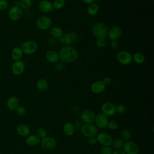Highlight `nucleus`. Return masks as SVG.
Returning a JSON list of instances; mask_svg holds the SVG:
<instances>
[{
    "label": "nucleus",
    "mask_w": 154,
    "mask_h": 154,
    "mask_svg": "<svg viewBox=\"0 0 154 154\" xmlns=\"http://www.w3.org/2000/svg\"><path fill=\"white\" fill-rule=\"evenodd\" d=\"M58 55L61 61L66 63H72L78 60L79 53L74 47L65 45L60 49Z\"/></svg>",
    "instance_id": "f257e3e1"
},
{
    "label": "nucleus",
    "mask_w": 154,
    "mask_h": 154,
    "mask_svg": "<svg viewBox=\"0 0 154 154\" xmlns=\"http://www.w3.org/2000/svg\"><path fill=\"white\" fill-rule=\"evenodd\" d=\"M108 27L107 25L102 22L95 23L91 28V32L97 38H105L108 35Z\"/></svg>",
    "instance_id": "f03ea898"
},
{
    "label": "nucleus",
    "mask_w": 154,
    "mask_h": 154,
    "mask_svg": "<svg viewBox=\"0 0 154 154\" xmlns=\"http://www.w3.org/2000/svg\"><path fill=\"white\" fill-rule=\"evenodd\" d=\"M52 21L51 19L47 16H40L35 20V25L37 28L41 30H47L51 28Z\"/></svg>",
    "instance_id": "7ed1b4c3"
},
{
    "label": "nucleus",
    "mask_w": 154,
    "mask_h": 154,
    "mask_svg": "<svg viewBox=\"0 0 154 154\" xmlns=\"http://www.w3.org/2000/svg\"><path fill=\"white\" fill-rule=\"evenodd\" d=\"M20 48L24 54L29 55L34 54L37 51L38 45L37 42L34 40H26L22 44Z\"/></svg>",
    "instance_id": "20e7f679"
},
{
    "label": "nucleus",
    "mask_w": 154,
    "mask_h": 154,
    "mask_svg": "<svg viewBox=\"0 0 154 154\" xmlns=\"http://www.w3.org/2000/svg\"><path fill=\"white\" fill-rule=\"evenodd\" d=\"M116 58L119 63L124 66L129 65L132 62V55L127 51L122 50L119 51L116 55Z\"/></svg>",
    "instance_id": "39448f33"
},
{
    "label": "nucleus",
    "mask_w": 154,
    "mask_h": 154,
    "mask_svg": "<svg viewBox=\"0 0 154 154\" xmlns=\"http://www.w3.org/2000/svg\"><path fill=\"white\" fill-rule=\"evenodd\" d=\"M78 38V35L77 33L73 31L69 32L67 34H64L63 35L60 37L59 40V42L61 44H64L67 46H71V45L75 43Z\"/></svg>",
    "instance_id": "423d86ee"
},
{
    "label": "nucleus",
    "mask_w": 154,
    "mask_h": 154,
    "mask_svg": "<svg viewBox=\"0 0 154 154\" xmlns=\"http://www.w3.org/2000/svg\"><path fill=\"white\" fill-rule=\"evenodd\" d=\"M81 132L82 134L87 138L96 136L97 134V128L93 124L85 123L81 126Z\"/></svg>",
    "instance_id": "0eeeda50"
},
{
    "label": "nucleus",
    "mask_w": 154,
    "mask_h": 154,
    "mask_svg": "<svg viewBox=\"0 0 154 154\" xmlns=\"http://www.w3.org/2000/svg\"><path fill=\"white\" fill-rule=\"evenodd\" d=\"M23 14V10L20 7L12 6L8 10V16L9 19L13 22H16L19 20Z\"/></svg>",
    "instance_id": "6e6552de"
},
{
    "label": "nucleus",
    "mask_w": 154,
    "mask_h": 154,
    "mask_svg": "<svg viewBox=\"0 0 154 154\" xmlns=\"http://www.w3.org/2000/svg\"><path fill=\"white\" fill-rule=\"evenodd\" d=\"M123 151L125 154H138L140 149L135 143L129 140L123 144Z\"/></svg>",
    "instance_id": "1a4fd4ad"
},
{
    "label": "nucleus",
    "mask_w": 154,
    "mask_h": 154,
    "mask_svg": "<svg viewBox=\"0 0 154 154\" xmlns=\"http://www.w3.org/2000/svg\"><path fill=\"white\" fill-rule=\"evenodd\" d=\"M96 139L97 142L105 146H111L113 141L112 137L109 134L106 132H100L97 134Z\"/></svg>",
    "instance_id": "9d476101"
},
{
    "label": "nucleus",
    "mask_w": 154,
    "mask_h": 154,
    "mask_svg": "<svg viewBox=\"0 0 154 154\" xmlns=\"http://www.w3.org/2000/svg\"><path fill=\"white\" fill-rule=\"evenodd\" d=\"M40 144L43 149L46 150H51L56 147L57 141L53 137H46L43 139H41Z\"/></svg>",
    "instance_id": "9b49d317"
},
{
    "label": "nucleus",
    "mask_w": 154,
    "mask_h": 154,
    "mask_svg": "<svg viewBox=\"0 0 154 154\" xmlns=\"http://www.w3.org/2000/svg\"><path fill=\"white\" fill-rule=\"evenodd\" d=\"M25 64L22 60L14 61L11 65V72L16 76L21 75L25 71Z\"/></svg>",
    "instance_id": "f8f14e48"
},
{
    "label": "nucleus",
    "mask_w": 154,
    "mask_h": 154,
    "mask_svg": "<svg viewBox=\"0 0 154 154\" xmlns=\"http://www.w3.org/2000/svg\"><path fill=\"white\" fill-rule=\"evenodd\" d=\"M95 126L100 129H104L107 127V124L108 122V117L104 114L99 113L95 116L94 122Z\"/></svg>",
    "instance_id": "ddd939ff"
},
{
    "label": "nucleus",
    "mask_w": 154,
    "mask_h": 154,
    "mask_svg": "<svg viewBox=\"0 0 154 154\" xmlns=\"http://www.w3.org/2000/svg\"><path fill=\"white\" fill-rule=\"evenodd\" d=\"M95 114L90 109H84L81 114V119L86 124H92L94 122Z\"/></svg>",
    "instance_id": "4468645a"
},
{
    "label": "nucleus",
    "mask_w": 154,
    "mask_h": 154,
    "mask_svg": "<svg viewBox=\"0 0 154 154\" xmlns=\"http://www.w3.org/2000/svg\"><path fill=\"white\" fill-rule=\"evenodd\" d=\"M122 34V29L118 26H113L108 29L107 37L111 40H117Z\"/></svg>",
    "instance_id": "2eb2a0df"
},
{
    "label": "nucleus",
    "mask_w": 154,
    "mask_h": 154,
    "mask_svg": "<svg viewBox=\"0 0 154 154\" xmlns=\"http://www.w3.org/2000/svg\"><path fill=\"white\" fill-rule=\"evenodd\" d=\"M101 110L107 117L112 116L116 113V106L110 102H106L102 104Z\"/></svg>",
    "instance_id": "dca6fc26"
},
{
    "label": "nucleus",
    "mask_w": 154,
    "mask_h": 154,
    "mask_svg": "<svg viewBox=\"0 0 154 154\" xmlns=\"http://www.w3.org/2000/svg\"><path fill=\"white\" fill-rule=\"evenodd\" d=\"M106 88V85L100 80L94 81L90 85V90L94 94H100L103 93Z\"/></svg>",
    "instance_id": "f3484780"
},
{
    "label": "nucleus",
    "mask_w": 154,
    "mask_h": 154,
    "mask_svg": "<svg viewBox=\"0 0 154 154\" xmlns=\"http://www.w3.org/2000/svg\"><path fill=\"white\" fill-rule=\"evenodd\" d=\"M38 8L41 12L44 13H49L54 9L52 2L49 0L40 1L38 4Z\"/></svg>",
    "instance_id": "a211bd4d"
},
{
    "label": "nucleus",
    "mask_w": 154,
    "mask_h": 154,
    "mask_svg": "<svg viewBox=\"0 0 154 154\" xmlns=\"http://www.w3.org/2000/svg\"><path fill=\"white\" fill-rule=\"evenodd\" d=\"M45 58L46 60L51 63H56L59 60L58 53L54 50H49L45 54Z\"/></svg>",
    "instance_id": "6ab92c4d"
},
{
    "label": "nucleus",
    "mask_w": 154,
    "mask_h": 154,
    "mask_svg": "<svg viewBox=\"0 0 154 154\" xmlns=\"http://www.w3.org/2000/svg\"><path fill=\"white\" fill-rule=\"evenodd\" d=\"M64 134L67 136H72L75 132V126L73 123L70 122H66L63 126Z\"/></svg>",
    "instance_id": "aec40b11"
},
{
    "label": "nucleus",
    "mask_w": 154,
    "mask_h": 154,
    "mask_svg": "<svg viewBox=\"0 0 154 154\" xmlns=\"http://www.w3.org/2000/svg\"><path fill=\"white\" fill-rule=\"evenodd\" d=\"M7 106L11 111L16 110L19 106V100L16 96H10L7 100Z\"/></svg>",
    "instance_id": "412c9836"
},
{
    "label": "nucleus",
    "mask_w": 154,
    "mask_h": 154,
    "mask_svg": "<svg viewBox=\"0 0 154 154\" xmlns=\"http://www.w3.org/2000/svg\"><path fill=\"white\" fill-rule=\"evenodd\" d=\"M16 132L18 135L21 137H28L31 132V130L28 125L25 124H20L17 126Z\"/></svg>",
    "instance_id": "4be33fe9"
},
{
    "label": "nucleus",
    "mask_w": 154,
    "mask_h": 154,
    "mask_svg": "<svg viewBox=\"0 0 154 154\" xmlns=\"http://www.w3.org/2000/svg\"><path fill=\"white\" fill-rule=\"evenodd\" d=\"M23 55V51L20 47L15 46L11 51V57L14 61L20 60Z\"/></svg>",
    "instance_id": "5701e85b"
},
{
    "label": "nucleus",
    "mask_w": 154,
    "mask_h": 154,
    "mask_svg": "<svg viewBox=\"0 0 154 154\" xmlns=\"http://www.w3.org/2000/svg\"><path fill=\"white\" fill-rule=\"evenodd\" d=\"M50 34L53 38L59 39L63 35L64 32L61 28L58 26H54L51 28Z\"/></svg>",
    "instance_id": "b1692460"
},
{
    "label": "nucleus",
    "mask_w": 154,
    "mask_h": 154,
    "mask_svg": "<svg viewBox=\"0 0 154 154\" xmlns=\"http://www.w3.org/2000/svg\"><path fill=\"white\" fill-rule=\"evenodd\" d=\"M41 139L37 135H30L26 138L25 142L29 146H35L40 143Z\"/></svg>",
    "instance_id": "393cba45"
},
{
    "label": "nucleus",
    "mask_w": 154,
    "mask_h": 154,
    "mask_svg": "<svg viewBox=\"0 0 154 154\" xmlns=\"http://www.w3.org/2000/svg\"><path fill=\"white\" fill-rule=\"evenodd\" d=\"M36 87L40 91H45L48 89V82L44 78H40L36 82Z\"/></svg>",
    "instance_id": "a878e982"
},
{
    "label": "nucleus",
    "mask_w": 154,
    "mask_h": 154,
    "mask_svg": "<svg viewBox=\"0 0 154 154\" xmlns=\"http://www.w3.org/2000/svg\"><path fill=\"white\" fill-rule=\"evenodd\" d=\"M99 10V7L97 3L94 2L93 3H91L89 5H88V7L87 8V13L90 16H94L97 14Z\"/></svg>",
    "instance_id": "bb28decb"
},
{
    "label": "nucleus",
    "mask_w": 154,
    "mask_h": 154,
    "mask_svg": "<svg viewBox=\"0 0 154 154\" xmlns=\"http://www.w3.org/2000/svg\"><path fill=\"white\" fill-rule=\"evenodd\" d=\"M145 61V56L141 52H136L132 55V61L135 63L141 64H143Z\"/></svg>",
    "instance_id": "cd10ccee"
},
{
    "label": "nucleus",
    "mask_w": 154,
    "mask_h": 154,
    "mask_svg": "<svg viewBox=\"0 0 154 154\" xmlns=\"http://www.w3.org/2000/svg\"><path fill=\"white\" fill-rule=\"evenodd\" d=\"M123 144H124V143H123V140L122 138H117L112 141L111 146L113 149H114L116 150H119L122 147H123Z\"/></svg>",
    "instance_id": "c85d7f7f"
},
{
    "label": "nucleus",
    "mask_w": 154,
    "mask_h": 154,
    "mask_svg": "<svg viewBox=\"0 0 154 154\" xmlns=\"http://www.w3.org/2000/svg\"><path fill=\"white\" fill-rule=\"evenodd\" d=\"M66 4V1L64 0H54L52 2L53 8L55 10H61L63 9Z\"/></svg>",
    "instance_id": "c756f323"
},
{
    "label": "nucleus",
    "mask_w": 154,
    "mask_h": 154,
    "mask_svg": "<svg viewBox=\"0 0 154 154\" xmlns=\"http://www.w3.org/2000/svg\"><path fill=\"white\" fill-rule=\"evenodd\" d=\"M20 7L23 10L30 8L32 4V0H20Z\"/></svg>",
    "instance_id": "7c9ffc66"
},
{
    "label": "nucleus",
    "mask_w": 154,
    "mask_h": 154,
    "mask_svg": "<svg viewBox=\"0 0 154 154\" xmlns=\"http://www.w3.org/2000/svg\"><path fill=\"white\" fill-rule=\"evenodd\" d=\"M120 136L123 140L129 141L131 137V133L128 129H123L120 132Z\"/></svg>",
    "instance_id": "2f4dec72"
},
{
    "label": "nucleus",
    "mask_w": 154,
    "mask_h": 154,
    "mask_svg": "<svg viewBox=\"0 0 154 154\" xmlns=\"http://www.w3.org/2000/svg\"><path fill=\"white\" fill-rule=\"evenodd\" d=\"M47 131L43 128H40L37 129V135L40 138V139H43L45 137H47Z\"/></svg>",
    "instance_id": "473e14b6"
},
{
    "label": "nucleus",
    "mask_w": 154,
    "mask_h": 154,
    "mask_svg": "<svg viewBox=\"0 0 154 154\" xmlns=\"http://www.w3.org/2000/svg\"><path fill=\"white\" fill-rule=\"evenodd\" d=\"M126 110V108L124 104L120 103V104H118L117 106H116V112L118 114H123L125 112Z\"/></svg>",
    "instance_id": "72a5a7b5"
},
{
    "label": "nucleus",
    "mask_w": 154,
    "mask_h": 154,
    "mask_svg": "<svg viewBox=\"0 0 154 154\" xmlns=\"http://www.w3.org/2000/svg\"><path fill=\"white\" fill-rule=\"evenodd\" d=\"M101 154H112V149L109 146H102L100 150Z\"/></svg>",
    "instance_id": "f704fd0d"
},
{
    "label": "nucleus",
    "mask_w": 154,
    "mask_h": 154,
    "mask_svg": "<svg viewBox=\"0 0 154 154\" xmlns=\"http://www.w3.org/2000/svg\"><path fill=\"white\" fill-rule=\"evenodd\" d=\"M96 45L97 47L99 48H104L106 45L105 38H97V40L96 42Z\"/></svg>",
    "instance_id": "c9c22d12"
},
{
    "label": "nucleus",
    "mask_w": 154,
    "mask_h": 154,
    "mask_svg": "<svg viewBox=\"0 0 154 154\" xmlns=\"http://www.w3.org/2000/svg\"><path fill=\"white\" fill-rule=\"evenodd\" d=\"M107 127L111 130H115L118 127V123L117 122H116L114 120L108 121V124H107Z\"/></svg>",
    "instance_id": "e433bc0d"
},
{
    "label": "nucleus",
    "mask_w": 154,
    "mask_h": 154,
    "mask_svg": "<svg viewBox=\"0 0 154 154\" xmlns=\"http://www.w3.org/2000/svg\"><path fill=\"white\" fill-rule=\"evenodd\" d=\"M16 112L17 114L20 116H23L26 114V110L25 109V107L22 106H19L17 109H16Z\"/></svg>",
    "instance_id": "4c0bfd02"
},
{
    "label": "nucleus",
    "mask_w": 154,
    "mask_h": 154,
    "mask_svg": "<svg viewBox=\"0 0 154 154\" xmlns=\"http://www.w3.org/2000/svg\"><path fill=\"white\" fill-rule=\"evenodd\" d=\"M8 1L7 0H0V11H3L8 7Z\"/></svg>",
    "instance_id": "58836bf2"
},
{
    "label": "nucleus",
    "mask_w": 154,
    "mask_h": 154,
    "mask_svg": "<svg viewBox=\"0 0 154 154\" xmlns=\"http://www.w3.org/2000/svg\"><path fill=\"white\" fill-rule=\"evenodd\" d=\"M88 143L90 145H91V146H93L94 144H96L97 142V139H96V137L95 136L94 137H89L88 138Z\"/></svg>",
    "instance_id": "ea45409f"
},
{
    "label": "nucleus",
    "mask_w": 154,
    "mask_h": 154,
    "mask_svg": "<svg viewBox=\"0 0 154 154\" xmlns=\"http://www.w3.org/2000/svg\"><path fill=\"white\" fill-rule=\"evenodd\" d=\"M102 81L103 83L106 86V85H109V84L111 82V78L109 77V76H106V77H105V78L103 79V80H102Z\"/></svg>",
    "instance_id": "a19ab883"
},
{
    "label": "nucleus",
    "mask_w": 154,
    "mask_h": 154,
    "mask_svg": "<svg viewBox=\"0 0 154 154\" xmlns=\"http://www.w3.org/2000/svg\"><path fill=\"white\" fill-rule=\"evenodd\" d=\"M110 46L112 48H116L119 46V42L117 40H111L110 42Z\"/></svg>",
    "instance_id": "79ce46f5"
},
{
    "label": "nucleus",
    "mask_w": 154,
    "mask_h": 154,
    "mask_svg": "<svg viewBox=\"0 0 154 154\" xmlns=\"http://www.w3.org/2000/svg\"><path fill=\"white\" fill-rule=\"evenodd\" d=\"M81 1H82V2H84V4H87V5H89V4H90L93 3V2H95L94 0H81Z\"/></svg>",
    "instance_id": "37998d69"
},
{
    "label": "nucleus",
    "mask_w": 154,
    "mask_h": 154,
    "mask_svg": "<svg viewBox=\"0 0 154 154\" xmlns=\"http://www.w3.org/2000/svg\"><path fill=\"white\" fill-rule=\"evenodd\" d=\"M112 154H125V153L122 150H116L114 152H112Z\"/></svg>",
    "instance_id": "c03bdc74"
},
{
    "label": "nucleus",
    "mask_w": 154,
    "mask_h": 154,
    "mask_svg": "<svg viewBox=\"0 0 154 154\" xmlns=\"http://www.w3.org/2000/svg\"><path fill=\"white\" fill-rule=\"evenodd\" d=\"M14 6H17V7H20V3H19V1H16L14 3Z\"/></svg>",
    "instance_id": "a18cd8bd"
},
{
    "label": "nucleus",
    "mask_w": 154,
    "mask_h": 154,
    "mask_svg": "<svg viewBox=\"0 0 154 154\" xmlns=\"http://www.w3.org/2000/svg\"><path fill=\"white\" fill-rule=\"evenodd\" d=\"M101 0H94V1H95V2H100Z\"/></svg>",
    "instance_id": "49530a36"
},
{
    "label": "nucleus",
    "mask_w": 154,
    "mask_h": 154,
    "mask_svg": "<svg viewBox=\"0 0 154 154\" xmlns=\"http://www.w3.org/2000/svg\"><path fill=\"white\" fill-rule=\"evenodd\" d=\"M147 1H153V0H147Z\"/></svg>",
    "instance_id": "de8ad7c7"
},
{
    "label": "nucleus",
    "mask_w": 154,
    "mask_h": 154,
    "mask_svg": "<svg viewBox=\"0 0 154 154\" xmlns=\"http://www.w3.org/2000/svg\"><path fill=\"white\" fill-rule=\"evenodd\" d=\"M64 1H70V0H64Z\"/></svg>",
    "instance_id": "09e8293b"
}]
</instances>
